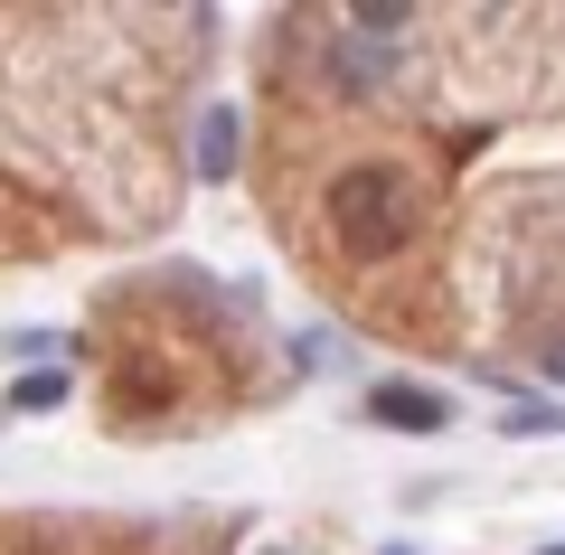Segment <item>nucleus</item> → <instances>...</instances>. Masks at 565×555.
I'll return each instance as SVG.
<instances>
[{
  "instance_id": "4",
  "label": "nucleus",
  "mask_w": 565,
  "mask_h": 555,
  "mask_svg": "<svg viewBox=\"0 0 565 555\" xmlns=\"http://www.w3.org/2000/svg\"><path fill=\"white\" fill-rule=\"evenodd\" d=\"M66 386H76L66 367H29V377L10 386V405H20V415H57V405H66Z\"/></svg>"
},
{
  "instance_id": "9",
  "label": "nucleus",
  "mask_w": 565,
  "mask_h": 555,
  "mask_svg": "<svg viewBox=\"0 0 565 555\" xmlns=\"http://www.w3.org/2000/svg\"><path fill=\"white\" fill-rule=\"evenodd\" d=\"M546 555H565V546H546Z\"/></svg>"
},
{
  "instance_id": "3",
  "label": "nucleus",
  "mask_w": 565,
  "mask_h": 555,
  "mask_svg": "<svg viewBox=\"0 0 565 555\" xmlns=\"http://www.w3.org/2000/svg\"><path fill=\"white\" fill-rule=\"evenodd\" d=\"M236 141H245L236 104H207L199 114V179H236Z\"/></svg>"
},
{
  "instance_id": "2",
  "label": "nucleus",
  "mask_w": 565,
  "mask_h": 555,
  "mask_svg": "<svg viewBox=\"0 0 565 555\" xmlns=\"http://www.w3.org/2000/svg\"><path fill=\"white\" fill-rule=\"evenodd\" d=\"M367 415L396 424V434H444L452 405H444V396H424V386H377V396H367Z\"/></svg>"
},
{
  "instance_id": "5",
  "label": "nucleus",
  "mask_w": 565,
  "mask_h": 555,
  "mask_svg": "<svg viewBox=\"0 0 565 555\" xmlns=\"http://www.w3.org/2000/svg\"><path fill=\"white\" fill-rule=\"evenodd\" d=\"M500 434H565V405H500Z\"/></svg>"
},
{
  "instance_id": "6",
  "label": "nucleus",
  "mask_w": 565,
  "mask_h": 555,
  "mask_svg": "<svg viewBox=\"0 0 565 555\" xmlns=\"http://www.w3.org/2000/svg\"><path fill=\"white\" fill-rule=\"evenodd\" d=\"M330 66H340L349 85H377V76H386V57H377V47H340V57H330Z\"/></svg>"
},
{
  "instance_id": "8",
  "label": "nucleus",
  "mask_w": 565,
  "mask_h": 555,
  "mask_svg": "<svg viewBox=\"0 0 565 555\" xmlns=\"http://www.w3.org/2000/svg\"><path fill=\"white\" fill-rule=\"evenodd\" d=\"M386 555H415V546H386Z\"/></svg>"
},
{
  "instance_id": "7",
  "label": "nucleus",
  "mask_w": 565,
  "mask_h": 555,
  "mask_svg": "<svg viewBox=\"0 0 565 555\" xmlns=\"http://www.w3.org/2000/svg\"><path fill=\"white\" fill-rule=\"evenodd\" d=\"M537 377H556V386H565V339H546V349H537Z\"/></svg>"
},
{
  "instance_id": "10",
  "label": "nucleus",
  "mask_w": 565,
  "mask_h": 555,
  "mask_svg": "<svg viewBox=\"0 0 565 555\" xmlns=\"http://www.w3.org/2000/svg\"><path fill=\"white\" fill-rule=\"evenodd\" d=\"M264 555H282V546H264Z\"/></svg>"
},
{
  "instance_id": "1",
  "label": "nucleus",
  "mask_w": 565,
  "mask_h": 555,
  "mask_svg": "<svg viewBox=\"0 0 565 555\" xmlns=\"http://www.w3.org/2000/svg\"><path fill=\"white\" fill-rule=\"evenodd\" d=\"M330 226H340L349 255H396L405 226H415V199H405L396 170H340L330 179Z\"/></svg>"
}]
</instances>
